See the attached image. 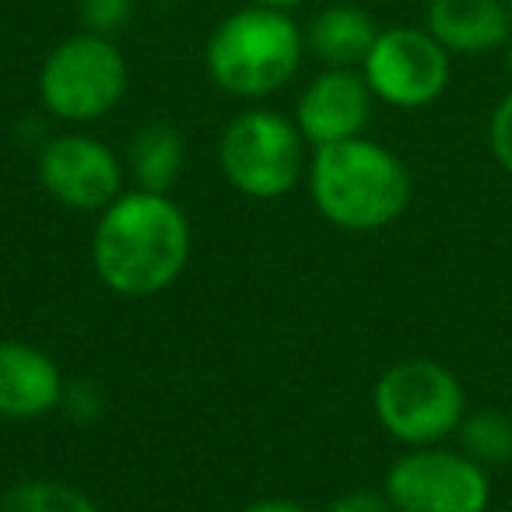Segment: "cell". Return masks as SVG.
I'll use <instances>...</instances> for the list:
<instances>
[{
  "instance_id": "21",
  "label": "cell",
  "mask_w": 512,
  "mask_h": 512,
  "mask_svg": "<svg viewBox=\"0 0 512 512\" xmlns=\"http://www.w3.org/2000/svg\"><path fill=\"white\" fill-rule=\"evenodd\" d=\"M249 4H260V8H274V11H295L306 0H249Z\"/></svg>"
},
{
  "instance_id": "3",
  "label": "cell",
  "mask_w": 512,
  "mask_h": 512,
  "mask_svg": "<svg viewBox=\"0 0 512 512\" xmlns=\"http://www.w3.org/2000/svg\"><path fill=\"white\" fill-rule=\"evenodd\" d=\"M306 60V29L292 11L246 8L214 25L204 46V67L214 88L242 102L271 99L299 74Z\"/></svg>"
},
{
  "instance_id": "6",
  "label": "cell",
  "mask_w": 512,
  "mask_h": 512,
  "mask_svg": "<svg viewBox=\"0 0 512 512\" xmlns=\"http://www.w3.org/2000/svg\"><path fill=\"white\" fill-rule=\"evenodd\" d=\"M130 67L109 36L74 32L46 53L39 67V102L53 120L92 123L109 116L123 102Z\"/></svg>"
},
{
  "instance_id": "17",
  "label": "cell",
  "mask_w": 512,
  "mask_h": 512,
  "mask_svg": "<svg viewBox=\"0 0 512 512\" xmlns=\"http://www.w3.org/2000/svg\"><path fill=\"white\" fill-rule=\"evenodd\" d=\"M134 11H137V0H78L81 29L109 39L120 29H127Z\"/></svg>"
},
{
  "instance_id": "16",
  "label": "cell",
  "mask_w": 512,
  "mask_h": 512,
  "mask_svg": "<svg viewBox=\"0 0 512 512\" xmlns=\"http://www.w3.org/2000/svg\"><path fill=\"white\" fill-rule=\"evenodd\" d=\"M0 512H99V505L74 484L39 477V481H22L4 491Z\"/></svg>"
},
{
  "instance_id": "4",
  "label": "cell",
  "mask_w": 512,
  "mask_h": 512,
  "mask_svg": "<svg viewBox=\"0 0 512 512\" xmlns=\"http://www.w3.org/2000/svg\"><path fill=\"white\" fill-rule=\"evenodd\" d=\"M309 141L292 116L267 106H249L228 120L218 141L221 176L232 190L253 200L292 193L309 172Z\"/></svg>"
},
{
  "instance_id": "19",
  "label": "cell",
  "mask_w": 512,
  "mask_h": 512,
  "mask_svg": "<svg viewBox=\"0 0 512 512\" xmlns=\"http://www.w3.org/2000/svg\"><path fill=\"white\" fill-rule=\"evenodd\" d=\"M327 512H393V505L383 491L358 488V491H348V495L334 498V502L327 505Z\"/></svg>"
},
{
  "instance_id": "20",
  "label": "cell",
  "mask_w": 512,
  "mask_h": 512,
  "mask_svg": "<svg viewBox=\"0 0 512 512\" xmlns=\"http://www.w3.org/2000/svg\"><path fill=\"white\" fill-rule=\"evenodd\" d=\"M242 512H309V509H302L299 502H288V498H264V502L246 505Z\"/></svg>"
},
{
  "instance_id": "13",
  "label": "cell",
  "mask_w": 512,
  "mask_h": 512,
  "mask_svg": "<svg viewBox=\"0 0 512 512\" xmlns=\"http://www.w3.org/2000/svg\"><path fill=\"white\" fill-rule=\"evenodd\" d=\"M379 36L376 18L358 4H330L316 11L306 25V53L323 67H355L362 71L372 43Z\"/></svg>"
},
{
  "instance_id": "2",
  "label": "cell",
  "mask_w": 512,
  "mask_h": 512,
  "mask_svg": "<svg viewBox=\"0 0 512 512\" xmlns=\"http://www.w3.org/2000/svg\"><path fill=\"white\" fill-rule=\"evenodd\" d=\"M306 183L316 211L341 232H379L393 225L414 197L404 158L372 137L313 148Z\"/></svg>"
},
{
  "instance_id": "1",
  "label": "cell",
  "mask_w": 512,
  "mask_h": 512,
  "mask_svg": "<svg viewBox=\"0 0 512 512\" xmlns=\"http://www.w3.org/2000/svg\"><path fill=\"white\" fill-rule=\"evenodd\" d=\"M193 228L169 193L127 190L99 214L92 267L120 299H155L190 264Z\"/></svg>"
},
{
  "instance_id": "10",
  "label": "cell",
  "mask_w": 512,
  "mask_h": 512,
  "mask_svg": "<svg viewBox=\"0 0 512 512\" xmlns=\"http://www.w3.org/2000/svg\"><path fill=\"white\" fill-rule=\"evenodd\" d=\"M372 95L369 81L355 67H323L295 102V116L309 148H327L351 137H365L372 120Z\"/></svg>"
},
{
  "instance_id": "14",
  "label": "cell",
  "mask_w": 512,
  "mask_h": 512,
  "mask_svg": "<svg viewBox=\"0 0 512 512\" xmlns=\"http://www.w3.org/2000/svg\"><path fill=\"white\" fill-rule=\"evenodd\" d=\"M123 169L134 179V190L169 193L186 169V141L169 120H148L127 141Z\"/></svg>"
},
{
  "instance_id": "22",
  "label": "cell",
  "mask_w": 512,
  "mask_h": 512,
  "mask_svg": "<svg viewBox=\"0 0 512 512\" xmlns=\"http://www.w3.org/2000/svg\"><path fill=\"white\" fill-rule=\"evenodd\" d=\"M505 67H509V71H512V39H509V43H505Z\"/></svg>"
},
{
  "instance_id": "18",
  "label": "cell",
  "mask_w": 512,
  "mask_h": 512,
  "mask_svg": "<svg viewBox=\"0 0 512 512\" xmlns=\"http://www.w3.org/2000/svg\"><path fill=\"white\" fill-rule=\"evenodd\" d=\"M488 151L498 162V169L512 179V88L498 99L488 120Z\"/></svg>"
},
{
  "instance_id": "23",
  "label": "cell",
  "mask_w": 512,
  "mask_h": 512,
  "mask_svg": "<svg viewBox=\"0 0 512 512\" xmlns=\"http://www.w3.org/2000/svg\"><path fill=\"white\" fill-rule=\"evenodd\" d=\"M505 4H509V11H512V0H505Z\"/></svg>"
},
{
  "instance_id": "5",
  "label": "cell",
  "mask_w": 512,
  "mask_h": 512,
  "mask_svg": "<svg viewBox=\"0 0 512 512\" xmlns=\"http://www.w3.org/2000/svg\"><path fill=\"white\" fill-rule=\"evenodd\" d=\"M372 411L379 428L400 446H439L460 428L467 390L449 365L435 358H404L376 379Z\"/></svg>"
},
{
  "instance_id": "15",
  "label": "cell",
  "mask_w": 512,
  "mask_h": 512,
  "mask_svg": "<svg viewBox=\"0 0 512 512\" xmlns=\"http://www.w3.org/2000/svg\"><path fill=\"white\" fill-rule=\"evenodd\" d=\"M460 449L477 460L484 470L505 467L512 460V414L498 411V407H481V411H467L456 428Z\"/></svg>"
},
{
  "instance_id": "12",
  "label": "cell",
  "mask_w": 512,
  "mask_h": 512,
  "mask_svg": "<svg viewBox=\"0 0 512 512\" xmlns=\"http://www.w3.org/2000/svg\"><path fill=\"white\" fill-rule=\"evenodd\" d=\"M425 29L449 57H484L512 39V11L505 0H428Z\"/></svg>"
},
{
  "instance_id": "7",
  "label": "cell",
  "mask_w": 512,
  "mask_h": 512,
  "mask_svg": "<svg viewBox=\"0 0 512 512\" xmlns=\"http://www.w3.org/2000/svg\"><path fill=\"white\" fill-rule=\"evenodd\" d=\"M383 495L393 512H491V470L460 446H418L390 463Z\"/></svg>"
},
{
  "instance_id": "11",
  "label": "cell",
  "mask_w": 512,
  "mask_h": 512,
  "mask_svg": "<svg viewBox=\"0 0 512 512\" xmlns=\"http://www.w3.org/2000/svg\"><path fill=\"white\" fill-rule=\"evenodd\" d=\"M60 365L29 341H0V418L36 421L64 404Z\"/></svg>"
},
{
  "instance_id": "9",
  "label": "cell",
  "mask_w": 512,
  "mask_h": 512,
  "mask_svg": "<svg viewBox=\"0 0 512 512\" xmlns=\"http://www.w3.org/2000/svg\"><path fill=\"white\" fill-rule=\"evenodd\" d=\"M39 186L67 211L102 214L123 193V158L92 134H60L39 151Z\"/></svg>"
},
{
  "instance_id": "8",
  "label": "cell",
  "mask_w": 512,
  "mask_h": 512,
  "mask_svg": "<svg viewBox=\"0 0 512 512\" xmlns=\"http://www.w3.org/2000/svg\"><path fill=\"white\" fill-rule=\"evenodd\" d=\"M362 74L376 102L414 113L435 106L446 95L453 57L425 25H390L379 29Z\"/></svg>"
}]
</instances>
